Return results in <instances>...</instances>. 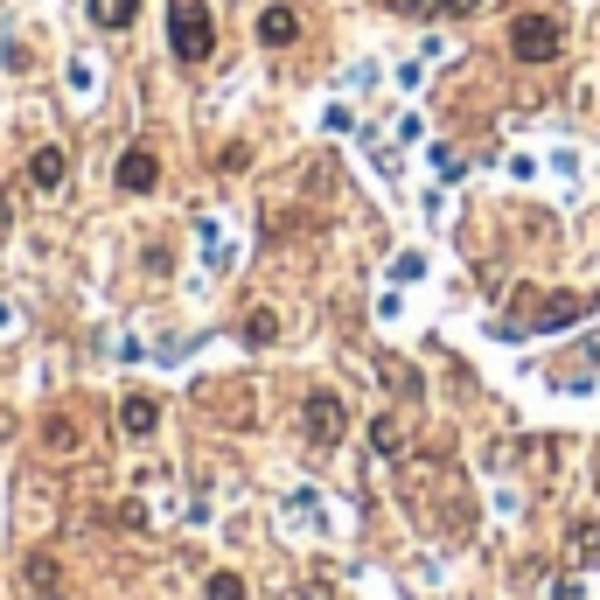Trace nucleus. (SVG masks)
I'll list each match as a JSON object with an SVG mask.
<instances>
[{"label": "nucleus", "mask_w": 600, "mask_h": 600, "mask_svg": "<svg viewBox=\"0 0 600 600\" xmlns=\"http://www.w3.org/2000/svg\"><path fill=\"white\" fill-rule=\"evenodd\" d=\"M558 49H566V28H558L552 14H517L510 22V56L517 64H558Z\"/></svg>", "instance_id": "obj_2"}, {"label": "nucleus", "mask_w": 600, "mask_h": 600, "mask_svg": "<svg viewBox=\"0 0 600 600\" xmlns=\"http://www.w3.org/2000/svg\"><path fill=\"white\" fill-rule=\"evenodd\" d=\"M399 8H405V14H434L440 0H399Z\"/></svg>", "instance_id": "obj_20"}, {"label": "nucleus", "mask_w": 600, "mask_h": 600, "mask_svg": "<svg viewBox=\"0 0 600 600\" xmlns=\"http://www.w3.org/2000/svg\"><path fill=\"white\" fill-rule=\"evenodd\" d=\"M579 314H587V300H579V293H552L545 314H538V328H573Z\"/></svg>", "instance_id": "obj_12"}, {"label": "nucleus", "mask_w": 600, "mask_h": 600, "mask_svg": "<svg viewBox=\"0 0 600 600\" xmlns=\"http://www.w3.org/2000/svg\"><path fill=\"white\" fill-rule=\"evenodd\" d=\"M384 378H391V391H399V399H419V370H405V364H384Z\"/></svg>", "instance_id": "obj_16"}, {"label": "nucleus", "mask_w": 600, "mask_h": 600, "mask_svg": "<svg viewBox=\"0 0 600 600\" xmlns=\"http://www.w3.org/2000/svg\"><path fill=\"white\" fill-rule=\"evenodd\" d=\"M64 175H70V154H64L56 140H49V147H35V154H28V182H35L43 196H49V189H64Z\"/></svg>", "instance_id": "obj_6"}, {"label": "nucleus", "mask_w": 600, "mask_h": 600, "mask_svg": "<svg viewBox=\"0 0 600 600\" xmlns=\"http://www.w3.org/2000/svg\"><path fill=\"white\" fill-rule=\"evenodd\" d=\"M0 440H14V412L8 405H0Z\"/></svg>", "instance_id": "obj_21"}, {"label": "nucleus", "mask_w": 600, "mask_h": 600, "mask_svg": "<svg viewBox=\"0 0 600 600\" xmlns=\"http://www.w3.org/2000/svg\"><path fill=\"white\" fill-rule=\"evenodd\" d=\"M558 600H579V587H573V579H558V587H552Z\"/></svg>", "instance_id": "obj_22"}, {"label": "nucleus", "mask_w": 600, "mask_h": 600, "mask_svg": "<svg viewBox=\"0 0 600 600\" xmlns=\"http://www.w3.org/2000/svg\"><path fill=\"white\" fill-rule=\"evenodd\" d=\"M119 434H134V440L161 434V405L147 399V391H126V399H119Z\"/></svg>", "instance_id": "obj_5"}, {"label": "nucleus", "mask_w": 600, "mask_h": 600, "mask_svg": "<svg viewBox=\"0 0 600 600\" xmlns=\"http://www.w3.org/2000/svg\"><path fill=\"white\" fill-rule=\"evenodd\" d=\"M91 22L119 35V28H134V22H140V0H91Z\"/></svg>", "instance_id": "obj_11"}, {"label": "nucleus", "mask_w": 600, "mask_h": 600, "mask_svg": "<svg viewBox=\"0 0 600 600\" xmlns=\"http://www.w3.org/2000/svg\"><path fill=\"white\" fill-rule=\"evenodd\" d=\"M245 343H252V349L279 343V314H273V308H252V314H245Z\"/></svg>", "instance_id": "obj_13"}, {"label": "nucleus", "mask_w": 600, "mask_h": 600, "mask_svg": "<svg viewBox=\"0 0 600 600\" xmlns=\"http://www.w3.org/2000/svg\"><path fill=\"white\" fill-rule=\"evenodd\" d=\"M119 189L126 196L161 189V154H154V147H126V154H119Z\"/></svg>", "instance_id": "obj_4"}, {"label": "nucleus", "mask_w": 600, "mask_h": 600, "mask_svg": "<svg viewBox=\"0 0 600 600\" xmlns=\"http://www.w3.org/2000/svg\"><path fill=\"white\" fill-rule=\"evenodd\" d=\"M300 426H308L314 447H335L349 434V405L335 399V391H308V399H300Z\"/></svg>", "instance_id": "obj_3"}, {"label": "nucleus", "mask_w": 600, "mask_h": 600, "mask_svg": "<svg viewBox=\"0 0 600 600\" xmlns=\"http://www.w3.org/2000/svg\"><path fill=\"white\" fill-rule=\"evenodd\" d=\"M593 482H600V461H593Z\"/></svg>", "instance_id": "obj_24"}, {"label": "nucleus", "mask_w": 600, "mask_h": 600, "mask_svg": "<svg viewBox=\"0 0 600 600\" xmlns=\"http://www.w3.org/2000/svg\"><path fill=\"white\" fill-rule=\"evenodd\" d=\"M119 523L126 531H147V503H119Z\"/></svg>", "instance_id": "obj_17"}, {"label": "nucleus", "mask_w": 600, "mask_h": 600, "mask_svg": "<svg viewBox=\"0 0 600 600\" xmlns=\"http://www.w3.org/2000/svg\"><path fill=\"white\" fill-rule=\"evenodd\" d=\"M482 0H440V14H475Z\"/></svg>", "instance_id": "obj_18"}, {"label": "nucleus", "mask_w": 600, "mask_h": 600, "mask_svg": "<svg viewBox=\"0 0 600 600\" xmlns=\"http://www.w3.org/2000/svg\"><path fill=\"white\" fill-rule=\"evenodd\" d=\"M78 419H70V412H49V419H43V447H49V454H78Z\"/></svg>", "instance_id": "obj_9"}, {"label": "nucleus", "mask_w": 600, "mask_h": 600, "mask_svg": "<svg viewBox=\"0 0 600 600\" xmlns=\"http://www.w3.org/2000/svg\"><path fill=\"white\" fill-rule=\"evenodd\" d=\"M370 447L391 454V461L405 454V419H399V412H378V419H370Z\"/></svg>", "instance_id": "obj_10"}, {"label": "nucleus", "mask_w": 600, "mask_h": 600, "mask_svg": "<svg viewBox=\"0 0 600 600\" xmlns=\"http://www.w3.org/2000/svg\"><path fill=\"white\" fill-rule=\"evenodd\" d=\"M203 600H245V579H238V573H210V579H203Z\"/></svg>", "instance_id": "obj_14"}, {"label": "nucleus", "mask_w": 600, "mask_h": 600, "mask_svg": "<svg viewBox=\"0 0 600 600\" xmlns=\"http://www.w3.org/2000/svg\"><path fill=\"white\" fill-rule=\"evenodd\" d=\"M300 600H335V593L322 587V579H308V587H300Z\"/></svg>", "instance_id": "obj_19"}, {"label": "nucleus", "mask_w": 600, "mask_h": 600, "mask_svg": "<svg viewBox=\"0 0 600 600\" xmlns=\"http://www.w3.org/2000/svg\"><path fill=\"white\" fill-rule=\"evenodd\" d=\"M56 579H64V573H56V558H49V552H28V587H35V593H49Z\"/></svg>", "instance_id": "obj_15"}, {"label": "nucleus", "mask_w": 600, "mask_h": 600, "mask_svg": "<svg viewBox=\"0 0 600 600\" xmlns=\"http://www.w3.org/2000/svg\"><path fill=\"white\" fill-rule=\"evenodd\" d=\"M258 43H266V49H293V43H300V14L287 8V0L258 14Z\"/></svg>", "instance_id": "obj_7"}, {"label": "nucleus", "mask_w": 600, "mask_h": 600, "mask_svg": "<svg viewBox=\"0 0 600 600\" xmlns=\"http://www.w3.org/2000/svg\"><path fill=\"white\" fill-rule=\"evenodd\" d=\"M566 552L587 566V558H600V517H573L566 523Z\"/></svg>", "instance_id": "obj_8"}, {"label": "nucleus", "mask_w": 600, "mask_h": 600, "mask_svg": "<svg viewBox=\"0 0 600 600\" xmlns=\"http://www.w3.org/2000/svg\"><path fill=\"white\" fill-rule=\"evenodd\" d=\"M168 43H175L182 64H203V56L217 49V14L203 8V0H175V14H168Z\"/></svg>", "instance_id": "obj_1"}, {"label": "nucleus", "mask_w": 600, "mask_h": 600, "mask_svg": "<svg viewBox=\"0 0 600 600\" xmlns=\"http://www.w3.org/2000/svg\"><path fill=\"white\" fill-rule=\"evenodd\" d=\"M35 600H70V593H64V587H49V593H35Z\"/></svg>", "instance_id": "obj_23"}]
</instances>
